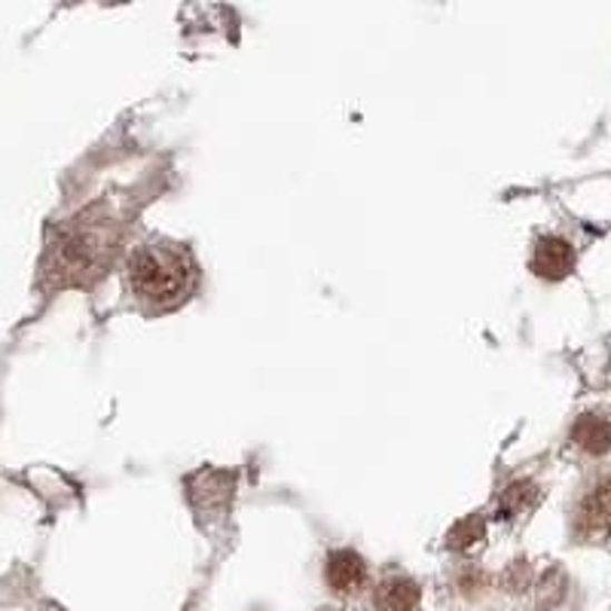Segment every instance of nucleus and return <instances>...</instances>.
Returning a JSON list of instances; mask_svg holds the SVG:
<instances>
[{"instance_id": "obj_1", "label": "nucleus", "mask_w": 611, "mask_h": 611, "mask_svg": "<svg viewBox=\"0 0 611 611\" xmlns=\"http://www.w3.org/2000/svg\"><path fill=\"white\" fill-rule=\"evenodd\" d=\"M129 288L150 309H175L196 288V266L178 242H147L126 266Z\"/></svg>"}, {"instance_id": "obj_2", "label": "nucleus", "mask_w": 611, "mask_h": 611, "mask_svg": "<svg viewBox=\"0 0 611 611\" xmlns=\"http://www.w3.org/2000/svg\"><path fill=\"white\" fill-rule=\"evenodd\" d=\"M114 245H117V236L110 229L80 227L61 239L52 264L59 266L65 282H86V278L92 282L98 269H105V264H108Z\"/></svg>"}, {"instance_id": "obj_3", "label": "nucleus", "mask_w": 611, "mask_h": 611, "mask_svg": "<svg viewBox=\"0 0 611 611\" xmlns=\"http://www.w3.org/2000/svg\"><path fill=\"white\" fill-rule=\"evenodd\" d=\"M572 266H575V252H572L569 242L556 239V236H544V239L535 245L532 269H535L541 278L560 282V278H565L572 273Z\"/></svg>"}, {"instance_id": "obj_4", "label": "nucleus", "mask_w": 611, "mask_h": 611, "mask_svg": "<svg viewBox=\"0 0 611 611\" xmlns=\"http://www.w3.org/2000/svg\"><path fill=\"white\" fill-rule=\"evenodd\" d=\"M578 529H581V535L590 541L611 539V483L590 492L588 502L581 504Z\"/></svg>"}, {"instance_id": "obj_5", "label": "nucleus", "mask_w": 611, "mask_h": 611, "mask_svg": "<svg viewBox=\"0 0 611 611\" xmlns=\"http://www.w3.org/2000/svg\"><path fill=\"white\" fill-rule=\"evenodd\" d=\"M324 578H327V588L336 590V593H352V590H358L364 584L367 563L361 560L358 551H334L327 556Z\"/></svg>"}, {"instance_id": "obj_6", "label": "nucleus", "mask_w": 611, "mask_h": 611, "mask_svg": "<svg viewBox=\"0 0 611 611\" xmlns=\"http://www.w3.org/2000/svg\"><path fill=\"white\" fill-rule=\"evenodd\" d=\"M420 600H422L420 584H416L413 578H404V575L383 581L380 590H376V597H373L376 611H416Z\"/></svg>"}, {"instance_id": "obj_7", "label": "nucleus", "mask_w": 611, "mask_h": 611, "mask_svg": "<svg viewBox=\"0 0 611 611\" xmlns=\"http://www.w3.org/2000/svg\"><path fill=\"white\" fill-rule=\"evenodd\" d=\"M575 441L584 450H590V453L602 456L611 446V428L602 420H597V416H588V420H581L575 425Z\"/></svg>"}, {"instance_id": "obj_8", "label": "nucleus", "mask_w": 611, "mask_h": 611, "mask_svg": "<svg viewBox=\"0 0 611 611\" xmlns=\"http://www.w3.org/2000/svg\"><path fill=\"white\" fill-rule=\"evenodd\" d=\"M477 539H483V520L467 516V520H462V523L450 532V548H467V544H474Z\"/></svg>"}]
</instances>
